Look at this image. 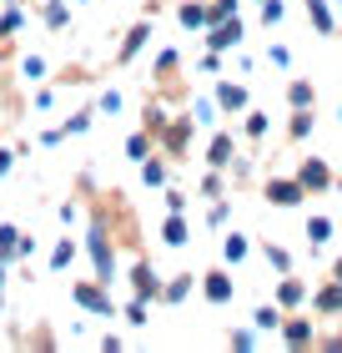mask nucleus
Segmentation results:
<instances>
[]
</instances>
